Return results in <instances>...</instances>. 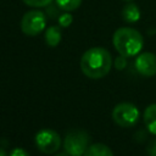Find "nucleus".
Listing matches in <instances>:
<instances>
[{
  "instance_id": "nucleus-1",
  "label": "nucleus",
  "mask_w": 156,
  "mask_h": 156,
  "mask_svg": "<svg viewBox=\"0 0 156 156\" xmlns=\"http://www.w3.org/2000/svg\"><path fill=\"white\" fill-rule=\"evenodd\" d=\"M111 67L112 57L105 48H90L80 57V69L91 79L104 78L110 72Z\"/></svg>"
},
{
  "instance_id": "nucleus-2",
  "label": "nucleus",
  "mask_w": 156,
  "mask_h": 156,
  "mask_svg": "<svg viewBox=\"0 0 156 156\" xmlns=\"http://www.w3.org/2000/svg\"><path fill=\"white\" fill-rule=\"evenodd\" d=\"M112 43L119 55L132 57L141 51L144 39L136 29L130 27H122L113 33Z\"/></svg>"
},
{
  "instance_id": "nucleus-3",
  "label": "nucleus",
  "mask_w": 156,
  "mask_h": 156,
  "mask_svg": "<svg viewBox=\"0 0 156 156\" xmlns=\"http://www.w3.org/2000/svg\"><path fill=\"white\" fill-rule=\"evenodd\" d=\"M89 134L82 129L69 130L63 139V149L69 156H83L89 147Z\"/></svg>"
},
{
  "instance_id": "nucleus-4",
  "label": "nucleus",
  "mask_w": 156,
  "mask_h": 156,
  "mask_svg": "<svg viewBox=\"0 0 156 156\" xmlns=\"http://www.w3.org/2000/svg\"><path fill=\"white\" fill-rule=\"evenodd\" d=\"M139 110L134 104L119 102L112 110V119L123 128L133 127L139 119Z\"/></svg>"
},
{
  "instance_id": "nucleus-5",
  "label": "nucleus",
  "mask_w": 156,
  "mask_h": 156,
  "mask_svg": "<svg viewBox=\"0 0 156 156\" xmlns=\"http://www.w3.org/2000/svg\"><path fill=\"white\" fill-rule=\"evenodd\" d=\"M46 26V16L43 11L32 10L23 15L21 20V29L26 35L34 37L44 30Z\"/></svg>"
},
{
  "instance_id": "nucleus-6",
  "label": "nucleus",
  "mask_w": 156,
  "mask_h": 156,
  "mask_svg": "<svg viewBox=\"0 0 156 156\" xmlns=\"http://www.w3.org/2000/svg\"><path fill=\"white\" fill-rule=\"evenodd\" d=\"M37 147L44 154H54L60 149L61 138L57 132L52 129H40L34 138Z\"/></svg>"
},
{
  "instance_id": "nucleus-7",
  "label": "nucleus",
  "mask_w": 156,
  "mask_h": 156,
  "mask_svg": "<svg viewBox=\"0 0 156 156\" xmlns=\"http://www.w3.org/2000/svg\"><path fill=\"white\" fill-rule=\"evenodd\" d=\"M135 69L144 77L156 74V55L152 52H141L135 58Z\"/></svg>"
},
{
  "instance_id": "nucleus-8",
  "label": "nucleus",
  "mask_w": 156,
  "mask_h": 156,
  "mask_svg": "<svg viewBox=\"0 0 156 156\" xmlns=\"http://www.w3.org/2000/svg\"><path fill=\"white\" fill-rule=\"evenodd\" d=\"M144 123L151 134L156 135V104L149 105L144 111Z\"/></svg>"
},
{
  "instance_id": "nucleus-9",
  "label": "nucleus",
  "mask_w": 156,
  "mask_h": 156,
  "mask_svg": "<svg viewBox=\"0 0 156 156\" xmlns=\"http://www.w3.org/2000/svg\"><path fill=\"white\" fill-rule=\"evenodd\" d=\"M122 18L128 23H134V22L139 21V18H140L139 7L133 2L124 5L122 9Z\"/></svg>"
},
{
  "instance_id": "nucleus-10",
  "label": "nucleus",
  "mask_w": 156,
  "mask_h": 156,
  "mask_svg": "<svg viewBox=\"0 0 156 156\" xmlns=\"http://www.w3.org/2000/svg\"><path fill=\"white\" fill-rule=\"evenodd\" d=\"M83 156H113V152L107 145L102 143H96L89 145Z\"/></svg>"
},
{
  "instance_id": "nucleus-11",
  "label": "nucleus",
  "mask_w": 156,
  "mask_h": 156,
  "mask_svg": "<svg viewBox=\"0 0 156 156\" xmlns=\"http://www.w3.org/2000/svg\"><path fill=\"white\" fill-rule=\"evenodd\" d=\"M61 41V29L57 26H51L45 30V43L55 48L60 44Z\"/></svg>"
},
{
  "instance_id": "nucleus-12",
  "label": "nucleus",
  "mask_w": 156,
  "mask_h": 156,
  "mask_svg": "<svg viewBox=\"0 0 156 156\" xmlns=\"http://www.w3.org/2000/svg\"><path fill=\"white\" fill-rule=\"evenodd\" d=\"M80 4H82V0H56V5L58 6V9L67 12L78 9Z\"/></svg>"
},
{
  "instance_id": "nucleus-13",
  "label": "nucleus",
  "mask_w": 156,
  "mask_h": 156,
  "mask_svg": "<svg viewBox=\"0 0 156 156\" xmlns=\"http://www.w3.org/2000/svg\"><path fill=\"white\" fill-rule=\"evenodd\" d=\"M72 22H73V17H72V15H69L67 11L63 12V13H61V15L58 16V24H60L61 27H68V26L72 24Z\"/></svg>"
},
{
  "instance_id": "nucleus-14",
  "label": "nucleus",
  "mask_w": 156,
  "mask_h": 156,
  "mask_svg": "<svg viewBox=\"0 0 156 156\" xmlns=\"http://www.w3.org/2000/svg\"><path fill=\"white\" fill-rule=\"evenodd\" d=\"M52 0H23V2L30 7H45L51 4Z\"/></svg>"
},
{
  "instance_id": "nucleus-15",
  "label": "nucleus",
  "mask_w": 156,
  "mask_h": 156,
  "mask_svg": "<svg viewBox=\"0 0 156 156\" xmlns=\"http://www.w3.org/2000/svg\"><path fill=\"white\" fill-rule=\"evenodd\" d=\"M127 57L126 56H123V55H119L118 57H116V60H115V67L117 68V69H123V68H126V66H127V60H126Z\"/></svg>"
},
{
  "instance_id": "nucleus-16",
  "label": "nucleus",
  "mask_w": 156,
  "mask_h": 156,
  "mask_svg": "<svg viewBox=\"0 0 156 156\" xmlns=\"http://www.w3.org/2000/svg\"><path fill=\"white\" fill-rule=\"evenodd\" d=\"M10 156H30L29 152L23 147H15L10 152Z\"/></svg>"
},
{
  "instance_id": "nucleus-17",
  "label": "nucleus",
  "mask_w": 156,
  "mask_h": 156,
  "mask_svg": "<svg viewBox=\"0 0 156 156\" xmlns=\"http://www.w3.org/2000/svg\"><path fill=\"white\" fill-rule=\"evenodd\" d=\"M146 151H147V156H156V139L152 140V141L149 144Z\"/></svg>"
},
{
  "instance_id": "nucleus-18",
  "label": "nucleus",
  "mask_w": 156,
  "mask_h": 156,
  "mask_svg": "<svg viewBox=\"0 0 156 156\" xmlns=\"http://www.w3.org/2000/svg\"><path fill=\"white\" fill-rule=\"evenodd\" d=\"M46 12H48V15H49L50 17H54V15H56V11H55L54 9H51V6H50V5H49V9H48V11H46Z\"/></svg>"
},
{
  "instance_id": "nucleus-19",
  "label": "nucleus",
  "mask_w": 156,
  "mask_h": 156,
  "mask_svg": "<svg viewBox=\"0 0 156 156\" xmlns=\"http://www.w3.org/2000/svg\"><path fill=\"white\" fill-rule=\"evenodd\" d=\"M55 156H69V155L65 151V152H60V154H57V155H55Z\"/></svg>"
},
{
  "instance_id": "nucleus-20",
  "label": "nucleus",
  "mask_w": 156,
  "mask_h": 156,
  "mask_svg": "<svg viewBox=\"0 0 156 156\" xmlns=\"http://www.w3.org/2000/svg\"><path fill=\"white\" fill-rule=\"evenodd\" d=\"M0 156H7V155H6V152H5L1 147H0Z\"/></svg>"
},
{
  "instance_id": "nucleus-21",
  "label": "nucleus",
  "mask_w": 156,
  "mask_h": 156,
  "mask_svg": "<svg viewBox=\"0 0 156 156\" xmlns=\"http://www.w3.org/2000/svg\"><path fill=\"white\" fill-rule=\"evenodd\" d=\"M127 1H129V0H127Z\"/></svg>"
}]
</instances>
